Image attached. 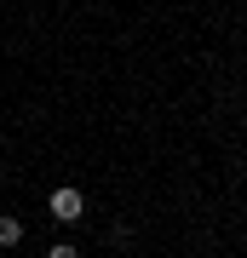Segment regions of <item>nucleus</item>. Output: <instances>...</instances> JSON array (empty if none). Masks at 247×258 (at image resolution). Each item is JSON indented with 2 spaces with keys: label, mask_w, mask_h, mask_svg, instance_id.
<instances>
[{
  "label": "nucleus",
  "mask_w": 247,
  "mask_h": 258,
  "mask_svg": "<svg viewBox=\"0 0 247 258\" xmlns=\"http://www.w3.org/2000/svg\"><path fill=\"white\" fill-rule=\"evenodd\" d=\"M46 212H52L58 224H81V212H86V195L75 189V184H58L52 195H46Z\"/></svg>",
  "instance_id": "obj_1"
},
{
  "label": "nucleus",
  "mask_w": 247,
  "mask_h": 258,
  "mask_svg": "<svg viewBox=\"0 0 247 258\" xmlns=\"http://www.w3.org/2000/svg\"><path fill=\"white\" fill-rule=\"evenodd\" d=\"M46 258H81V247H69V241H58V247L46 252Z\"/></svg>",
  "instance_id": "obj_3"
},
{
  "label": "nucleus",
  "mask_w": 247,
  "mask_h": 258,
  "mask_svg": "<svg viewBox=\"0 0 247 258\" xmlns=\"http://www.w3.org/2000/svg\"><path fill=\"white\" fill-rule=\"evenodd\" d=\"M18 241H23V218L6 212V218H0V247H18Z\"/></svg>",
  "instance_id": "obj_2"
}]
</instances>
